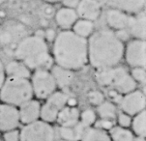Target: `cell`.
Returning a JSON list of instances; mask_svg holds the SVG:
<instances>
[{"instance_id": "obj_1", "label": "cell", "mask_w": 146, "mask_h": 141, "mask_svg": "<svg viewBox=\"0 0 146 141\" xmlns=\"http://www.w3.org/2000/svg\"><path fill=\"white\" fill-rule=\"evenodd\" d=\"M125 44L110 29L94 31L87 39L88 63L96 70L117 66L124 57Z\"/></svg>"}, {"instance_id": "obj_2", "label": "cell", "mask_w": 146, "mask_h": 141, "mask_svg": "<svg viewBox=\"0 0 146 141\" xmlns=\"http://www.w3.org/2000/svg\"><path fill=\"white\" fill-rule=\"evenodd\" d=\"M52 43L51 56L55 65L74 71L88 63L87 39L78 36L72 30H61Z\"/></svg>"}, {"instance_id": "obj_3", "label": "cell", "mask_w": 146, "mask_h": 141, "mask_svg": "<svg viewBox=\"0 0 146 141\" xmlns=\"http://www.w3.org/2000/svg\"><path fill=\"white\" fill-rule=\"evenodd\" d=\"M15 57L30 71L49 70L54 62L48 43L43 38L30 35L22 38L15 48Z\"/></svg>"}, {"instance_id": "obj_4", "label": "cell", "mask_w": 146, "mask_h": 141, "mask_svg": "<svg viewBox=\"0 0 146 141\" xmlns=\"http://www.w3.org/2000/svg\"><path fill=\"white\" fill-rule=\"evenodd\" d=\"M95 78L101 86L112 88L122 96L135 90L137 87V84L131 76L130 71L119 66L96 70Z\"/></svg>"}, {"instance_id": "obj_5", "label": "cell", "mask_w": 146, "mask_h": 141, "mask_svg": "<svg viewBox=\"0 0 146 141\" xmlns=\"http://www.w3.org/2000/svg\"><path fill=\"white\" fill-rule=\"evenodd\" d=\"M34 97L29 78L6 77L0 89V100L3 103L19 107Z\"/></svg>"}, {"instance_id": "obj_6", "label": "cell", "mask_w": 146, "mask_h": 141, "mask_svg": "<svg viewBox=\"0 0 146 141\" xmlns=\"http://www.w3.org/2000/svg\"><path fill=\"white\" fill-rule=\"evenodd\" d=\"M30 82L34 97L39 100H46L57 89L52 75L49 70H36L31 73Z\"/></svg>"}, {"instance_id": "obj_7", "label": "cell", "mask_w": 146, "mask_h": 141, "mask_svg": "<svg viewBox=\"0 0 146 141\" xmlns=\"http://www.w3.org/2000/svg\"><path fill=\"white\" fill-rule=\"evenodd\" d=\"M55 132L51 124L41 119L24 125L19 132V141H54Z\"/></svg>"}, {"instance_id": "obj_8", "label": "cell", "mask_w": 146, "mask_h": 141, "mask_svg": "<svg viewBox=\"0 0 146 141\" xmlns=\"http://www.w3.org/2000/svg\"><path fill=\"white\" fill-rule=\"evenodd\" d=\"M69 95L63 91H55L49 97L46 99V101L41 105L40 119L44 122L51 124L56 122L58 113L68 103Z\"/></svg>"}, {"instance_id": "obj_9", "label": "cell", "mask_w": 146, "mask_h": 141, "mask_svg": "<svg viewBox=\"0 0 146 141\" xmlns=\"http://www.w3.org/2000/svg\"><path fill=\"white\" fill-rule=\"evenodd\" d=\"M131 68H146V42L141 39L128 41L124 48V57Z\"/></svg>"}, {"instance_id": "obj_10", "label": "cell", "mask_w": 146, "mask_h": 141, "mask_svg": "<svg viewBox=\"0 0 146 141\" xmlns=\"http://www.w3.org/2000/svg\"><path fill=\"white\" fill-rule=\"evenodd\" d=\"M120 107L122 112L130 116H135L139 112L145 110L146 97L145 94L140 90L132 91V92L123 95L120 101Z\"/></svg>"}, {"instance_id": "obj_11", "label": "cell", "mask_w": 146, "mask_h": 141, "mask_svg": "<svg viewBox=\"0 0 146 141\" xmlns=\"http://www.w3.org/2000/svg\"><path fill=\"white\" fill-rule=\"evenodd\" d=\"M18 107L6 103H0V132L15 130L19 125Z\"/></svg>"}, {"instance_id": "obj_12", "label": "cell", "mask_w": 146, "mask_h": 141, "mask_svg": "<svg viewBox=\"0 0 146 141\" xmlns=\"http://www.w3.org/2000/svg\"><path fill=\"white\" fill-rule=\"evenodd\" d=\"M41 103L38 100H32L22 103L21 106H19V122L23 125L33 123L35 121L40 119L41 114Z\"/></svg>"}, {"instance_id": "obj_13", "label": "cell", "mask_w": 146, "mask_h": 141, "mask_svg": "<svg viewBox=\"0 0 146 141\" xmlns=\"http://www.w3.org/2000/svg\"><path fill=\"white\" fill-rule=\"evenodd\" d=\"M76 11L78 19L94 22L102 14V5L95 0H80Z\"/></svg>"}, {"instance_id": "obj_14", "label": "cell", "mask_w": 146, "mask_h": 141, "mask_svg": "<svg viewBox=\"0 0 146 141\" xmlns=\"http://www.w3.org/2000/svg\"><path fill=\"white\" fill-rule=\"evenodd\" d=\"M127 30L130 35L135 37V39L145 40L146 38V16L145 11L139 12L135 15H130Z\"/></svg>"}, {"instance_id": "obj_15", "label": "cell", "mask_w": 146, "mask_h": 141, "mask_svg": "<svg viewBox=\"0 0 146 141\" xmlns=\"http://www.w3.org/2000/svg\"><path fill=\"white\" fill-rule=\"evenodd\" d=\"M110 8L117 9L128 15H135L144 10L146 0H106Z\"/></svg>"}, {"instance_id": "obj_16", "label": "cell", "mask_w": 146, "mask_h": 141, "mask_svg": "<svg viewBox=\"0 0 146 141\" xmlns=\"http://www.w3.org/2000/svg\"><path fill=\"white\" fill-rule=\"evenodd\" d=\"M129 19H130V15L117 9L110 8L106 14V23L112 31L127 29Z\"/></svg>"}, {"instance_id": "obj_17", "label": "cell", "mask_w": 146, "mask_h": 141, "mask_svg": "<svg viewBox=\"0 0 146 141\" xmlns=\"http://www.w3.org/2000/svg\"><path fill=\"white\" fill-rule=\"evenodd\" d=\"M54 19L56 24L62 30H71L76 21L78 19V17L75 9L62 7L55 12Z\"/></svg>"}, {"instance_id": "obj_18", "label": "cell", "mask_w": 146, "mask_h": 141, "mask_svg": "<svg viewBox=\"0 0 146 141\" xmlns=\"http://www.w3.org/2000/svg\"><path fill=\"white\" fill-rule=\"evenodd\" d=\"M80 110L76 106L66 105L58 113L56 122L59 124L60 127H69V126L76 125L80 122Z\"/></svg>"}, {"instance_id": "obj_19", "label": "cell", "mask_w": 146, "mask_h": 141, "mask_svg": "<svg viewBox=\"0 0 146 141\" xmlns=\"http://www.w3.org/2000/svg\"><path fill=\"white\" fill-rule=\"evenodd\" d=\"M5 75H6V77L29 78L30 79L31 71L22 62L15 59V60L10 61L5 66Z\"/></svg>"}, {"instance_id": "obj_20", "label": "cell", "mask_w": 146, "mask_h": 141, "mask_svg": "<svg viewBox=\"0 0 146 141\" xmlns=\"http://www.w3.org/2000/svg\"><path fill=\"white\" fill-rule=\"evenodd\" d=\"M51 75H52L57 87L67 88L71 85L74 80V71L64 69L62 67H59L55 64L49 69Z\"/></svg>"}, {"instance_id": "obj_21", "label": "cell", "mask_w": 146, "mask_h": 141, "mask_svg": "<svg viewBox=\"0 0 146 141\" xmlns=\"http://www.w3.org/2000/svg\"><path fill=\"white\" fill-rule=\"evenodd\" d=\"M86 128L81 125L80 122L69 127L59 128V134L63 140L66 141H81L83 132Z\"/></svg>"}, {"instance_id": "obj_22", "label": "cell", "mask_w": 146, "mask_h": 141, "mask_svg": "<svg viewBox=\"0 0 146 141\" xmlns=\"http://www.w3.org/2000/svg\"><path fill=\"white\" fill-rule=\"evenodd\" d=\"M94 29H95L94 22L86 21V19H78L76 21V23L74 24V26L72 27L71 30L81 38L88 39L93 34Z\"/></svg>"}, {"instance_id": "obj_23", "label": "cell", "mask_w": 146, "mask_h": 141, "mask_svg": "<svg viewBox=\"0 0 146 141\" xmlns=\"http://www.w3.org/2000/svg\"><path fill=\"white\" fill-rule=\"evenodd\" d=\"M132 130L133 133L137 137L145 138L146 135V111L143 110L132 118Z\"/></svg>"}, {"instance_id": "obj_24", "label": "cell", "mask_w": 146, "mask_h": 141, "mask_svg": "<svg viewBox=\"0 0 146 141\" xmlns=\"http://www.w3.org/2000/svg\"><path fill=\"white\" fill-rule=\"evenodd\" d=\"M81 141H111L108 132L102 130L98 128H86L83 132Z\"/></svg>"}, {"instance_id": "obj_25", "label": "cell", "mask_w": 146, "mask_h": 141, "mask_svg": "<svg viewBox=\"0 0 146 141\" xmlns=\"http://www.w3.org/2000/svg\"><path fill=\"white\" fill-rule=\"evenodd\" d=\"M97 113L101 119L113 121L117 116L116 105L111 101H105L100 105L97 106Z\"/></svg>"}, {"instance_id": "obj_26", "label": "cell", "mask_w": 146, "mask_h": 141, "mask_svg": "<svg viewBox=\"0 0 146 141\" xmlns=\"http://www.w3.org/2000/svg\"><path fill=\"white\" fill-rule=\"evenodd\" d=\"M111 141H135L132 130L121 127H113L110 130Z\"/></svg>"}, {"instance_id": "obj_27", "label": "cell", "mask_w": 146, "mask_h": 141, "mask_svg": "<svg viewBox=\"0 0 146 141\" xmlns=\"http://www.w3.org/2000/svg\"><path fill=\"white\" fill-rule=\"evenodd\" d=\"M80 122L84 128H90L97 122V114L93 109H85L80 114Z\"/></svg>"}, {"instance_id": "obj_28", "label": "cell", "mask_w": 146, "mask_h": 141, "mask_svg": "<svg viewBox=\"0 0 146 141\" xmlns=\"http://www.w3.org/2000/svg\"><path fill=\"white\" fill-rule=\"evenodd\" d=\"M87 100L92 105L98 106L106 101V98L100 90H91L87 94Z\"/></svg>"}, {"instance_id": "obj_29", "label": "cell", "mask_w": 146, "mask_h": 141, "mask_svg": "<svg viewBox=\"0 0 146 141\" xmlns=\"http://www.w3.org/2000/svg\"><path fill=\"white\" fill-rule=\"evenodd\" d=\"M130 75L137 84H145L146 82V70L145 68H133Z\"/></svg>"}, {"instance_id": "obj_30", "label": "cell", "mask_w": 146, "mask_h": 141, "mask_svg": "<svg viewBox=\"0 0 146 141\" xmlns=\"http://www.w3.org/2000/svg\"><path fill=\"white\" fill-rule=\"evenodd\" d=\"M55 10L52 7V4H48L46 3L44 5L41 7L40 9V14L43 17V19H49L51 18H53L54 15H55Z\"/></svg>"}, {"instance_id": "obj_31", "label": "cell", "mask_w": 146, "mask_h": 141, "mask_svg": "<svg viewBox=\"0 0 146 141\" xmlns=\"http://www.w3.org/2000/svg\"><path fill=\"white\" fill-rule=\"evenodd\" d=\"M117 122L119 127L121 128H129L131 127V124H132V116L126 114L124 112L119 113L117 116Z\"/></svg>"}, {"instance_id": "obj_32", "label": "cell", "mask_w": 146, "mask_h": 141, "mask_svg": "<svg viewBox=\"0 0 146 141\" xmlns=\"http://www.w3.org/2000/svg\"><path fill=\"white\" fill-rule=\"evenodd\" d=\"M96 127L102 130H105V132H108V130H110L111 128L114 127L113 125V121L111 120H106V119H100L98 122L95 123Z\"/></svg>"}, {"instance_id": "obj_33", "label": "cell", "mask_w": 146, "mask_h": 141, "mask_svg": "<svg viewBox=\"0 0 146 141\" xmlns=\"http://www.w3.org/2000/svg\"><path fill=\"white\" fill-rule=\"evenodd\" d=\"M4 141H19V130L15 128V130L5 132L3 134Z\"/></svg>"}, {"instance_id": "obj_34", "label": "cell", "mask_w": 146, "mask_h": 141, "mask_svg": "<svg viewBox=\"0 0 146 141\" xmlns=\"http://www.w3.org/2000/svg\"><path fill=\"white\" fill-rule=\"evenodd\" d=\"M114 33H115L116 37H117L121 42H123V43H125L126 41H130L131 35L127 29H122V30L114 31Z\"/></svg>"}, {"instance_id": "obj_35", "label": "cell", "mask_w": 146, "mask_h": 141, "mask_svg": "<svg viewBox=\"0 0 146 141\" xmlns=\"http://www.w3.org/2000/svg\"><path fill=\"white\" fill-rule=\"evenodd\" d=\"M57 34L55 33V31L53 29H50V28H48L44 30V40L48 43V42H53L54 39Z\"/></svg>"}, {"instance_id": "obj_36", "label": "cell", "mask_w": 146, "mask_h": 141, "mask_svg": "<svg viewBox=\"0 0 146 141\" xmlns=\"http://www.w3.org/2000/svg\"><path fill=\"white\" fill-rule=\"evenodd\" d=\"M61 2L63 4V7H67V8L76 10L78 5L80 4V0H62Z\"/></svg>"}, {"instance_id": "obj_37", "label": "cell", "mask_w": 146, "mask_h": 141, "mask_svg": "<svg viewBox=\"0 0 146 141\" xmlns=\"http://www.w3.org/2000/svg\"><path fill=\"white\" fill-rule=\"evenodd\" d=\"M6 79V75H5V66L0 60V89H1L2 85H3L4 81Z\"/></svg>"}, {"instance_id": "obj_38", "label": "cell", "mask_w": 146, "mask_h": 141, "mask_svg": "<svg viewBox=\"0 0 146 141\" xmlns=\"http://www.w3.org/2000/svg\"><path fill=\"white\" fill-rule=\"evenodd\" d=\"M44 3H48V4H56V3H59V2H61L62 0H43Z\"/></svg>"}, {"instance_id": "obj_39", "label": "cell", "mask_w": 146, "mask_h": 141, "mask_svg": "<svg viewBox=\"0 0 146 141\" xmlns=\"http://www.w3.org/2000/svg\"><path fill=\"white\" fill-rule=\"evenodd\" d=\"M6 1H7V0H0V5H2L3 3H5Z\"/></svg>"}, {"instance_id": "obj_40", "label": "cell", "mask_w": 146, "mask_h": 141, "mask_svg": "<svg viewBox=\"0 0 146 141\" xmlns=\"http://www.w3.org/2000/svg\"><path fill=\"white\" fill-rule=\"evenodd\" d=\"M95 1H97V2H99V3H102V2H104V1H106V0H95Z\"/></svg>"}, {"instance_id": "obj_41", "label": "cell", "mask_w": 146, "mask_h": 141, "mask_svg": "<svg viewBox=\"0 0 146 141\" xmlns=\"http://www.w3.org/2000/svg\"><path fill=\"white\" fill-rule=\"evenodd\" d=\"M1 46H2V44H1V42H0V48H1Z\"/></svg>"}, {"instance_id": "obj_42", "label": "cell", "mask_w": 146, "mask_h": 141, "mask_svg": "<svg viewBox=\"0 0 146 141\" xmlns=\"http://www.w3.org/2000/svg\"><path fill=\"white\" fill-rule=\"evenodd\" d=\"M58 141H66V140H63V139H61V140H58Z\"/></svg>"}, {"instance_id": "obj_43", "label": "cell", "mask_w": 146, "mask_h": 141, "mask_svg": "<svg viewBox=\"0 0 146 141\" xmlns=\"http://www.w3.org/2000/svg\"><path fill=\"white\" fill-rule=\"evenodd\" d=\"M0 141H1V137H0Z\"/></svg>"}]
</instances>
